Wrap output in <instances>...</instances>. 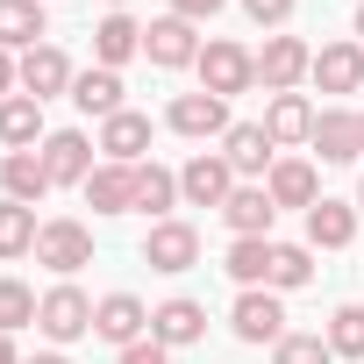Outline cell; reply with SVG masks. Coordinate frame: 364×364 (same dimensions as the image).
<instances>
[{
	"label": "cell",
	"mask_w": 364,
	"mask_h": 364,
	"mask_svg": "<svg viewBox=\"0 0 364 364\" xmlns=\"http://www.w3.org/2000/svg\"><path fill=\"white\" fill-rule=\"evenodd\" d=\"M250 86H257V58H250L243 43H229V36L200 43V93L236 100V93H250Z\"/></svg>",
	"instance_id": "cell-1"
},
{
	"label": "cell",
	"mask_w": 364,
	"mask_h": 364,
	"mask_svg": "<svg viewBox=\"0 0 364 364\" xmlns=\"http://www.w3.org/2000/svg\"><path fill=\"white\" fill-rule=\"evenodd\" d=\"M93 150H100V143H93L86 129H50L36 157H43V171H50V186H86V178H93Z\"/></svg>",
	"instance_id": "cell-2"
},
{
	"label": "cell",
	"mask_w": 364,
	"mask_h": 364,
	"mask_svg": "<svg viewBox=\"0 0 364 364\" xmlns=\"http://www.w3.org/2000/svg\"><path fill=\"white\" fill-rule=\"evenodd\" d=\"M36 328H43L50 343H79V336H93V300H86V293L65 279V286H50V293H43Z\"/></svg>",
	"instance_id": "cell-3"
},
{
	"label": "cell",
	"mask_w": 364,
	"mask_h": 364,
	"mask_svg": "<svg viewBox=\"0 0 364 364\" xmlns=\"http://www.w3.org/2000/svg\"><path fill=\"white\" fill-rule=\"evenodd\" d=\"M307 72H314V50H307L300 36H264V50H257V79H264V93H293Z\"/></svg>",
	"instance_id": "cell-4"
},
{
	"label": "cell",
	"mask_w": 364,
	"mask_h": 364,
	"mask_svg": "<svg viewBox=\"0 0 364 364\" xmlns=\"http://www.w3.org/2000/svg\"><path fill=\"white\" fill-rule=\"evenodd\" d=\"M36 264H50L58 279H72L79 264H93V229H86V222H43V236H36Z\"/></svg>",
	"instance_id": "cell-5"
},
{
	"label": "cell",
	"mask_w": 364,
	"mask_h": 364,
	"mask_svg": "<svg viewBox=\"0 0 364 364\" xmlns=\"http://www.w3.org/2000/svg\"><path fill=\"white\" fill-rule=\"evenodd\" d=\"M93 336L114 343V350H129V343L150 336V307L136 293H107V300H93Z\"/></svg>",
	"instance_id": "cell-6"
},
{
	"label": "cell",
	"mask_w": 364,
	"mask_h": 364,
	"mask_svg": "<svg viewBox=\"0 0 364 364\" xmlns=\"http://www.w3.org/2000/svg\"><path fill=\"white\" fill-rule=\"evenodd\" d=\"M143 264H150V272H193V264H200V236H193V222H150V236H143Z\"/></svg>",
	"instance_id": "cell-7"
},
{
	"label": "cell",
	"mask_w": 364,
	"mask_h": 364,
	"mask_svg": "<svg viewBox=\"0 0 364 364\" xmlns=\"http://www.w3.org/2000/svg\"><path fill=\"white\" fill-rule=\"evenodd\" d=\"M143 58H150L157 72L200 65V36H193V22H178V15H157V22L143 29Z\"/></svg>",
	"instance_id": "cell-8"
},
{
	"label": "cell",
	"mask_w": 364,
	"mask_h": 364,
	"mask_svg": "<svg viewBox=\"0 0 364 364\" xmlns=\"http://www.w3.org/2000/svg\"><path fill=\"white\" fill-rule=\"evenodd\" d=\"M164 122H171L178 136H193V143H208V136H229V129H236L222 93H178V100L164 107Z\"/></svg>",
	"instance_id": "cell-9"
},
{
	"label": "cell",
	"mask_w": 364,
	"mask_h": 364,
	"mask_svg": "<svg viewBox=\"0 0 364 364\" xmlns=\"http://www.w3.org/2000/svg\"><path fill=\"white\" fill-rule=\"evenodd\" d=\"M229 328L243 336V343H279L286 336V307H279V293L264 286H250V293H236V307H229Z\"/></svg>",
	"instance_id": "cell-10"
},
{
	"label": "cell",
	"mask_w": 364,
	"mask_h": 364,
	"mask_svg": "<svg viewBox=\"0 0 364 364\" xmlns=\"http://www.w3.org/2000/svg\"><path fill=\"white\" fill-rule=\"evenodd\" d=\"M229 193H236V171H229V157H193L186 171H178V200H193V208H229Z\"/></svg>",
	"instance_id": "cell-11"
},
{
	"label": "cell",
	"mask_w": 364,
	"mask_h": 364,
	"mask_svg": "<svg viewBox=\"0 0 364 364\" xmlns=\"http://www.w3.org/2000/svg\"><path fill=\"white\" fill-rule=\"evenodd\" d=\"M72 58L58 50V43H36V50H22V93L29 100H58V93H72Z\"/></svg>",
	"instance_id": "cell-12"
},
{
	"label": "cell",
	"mask_w": 364,
	"mask_h": 364,
	"mask_svg": "<svg viewBox=\"0 0 364 364\" xmlns=\"http://www.w3.org/2000/svg\"><path fill=\"white\" fill-rule=\"evenodd\" d=\"M272 150H279V143L264 136V122H236V129L222 136V157H229L236 178H272V164H279Z\"/></svg>",
	"instance_id": "cell-13"
},
{
	"label": "cell",
	"mask_w": 364,
	"mask_h": 364,
	"mask_svg": "<svg viewBox=\"0 0 364 364\" xmlns=\"http://www.w3.org/2000/svg\"><path fill=\"white\" fill-rule=\"evenodd\" d=\"M307 143L321 150V164H357V157H364V136H357V114H350V107H321Z\"/></svg>",
	"instance_id": "cell-14"
},
{
	"label": "cell",
	"mask_w": 364,
	"mask_h": 364,
	"mask_svg": "<svg viewBox=\"0 0 364 364\" xmlns=\"http://www.w3.org/2000/svg\"><path fill=\"white\" fill-rule=\"evenodd\" d=\"M79 193L93 215H136V164H93V178Z\"/></svg>",
	"instance_id": "cell-15"
},
{
	"label": "cell",
	"mask_w": 364,
	"mask_h": 364,
	"mask_svg": "<svg viewBox=\"0 0 364 364\" xmlns=\"http://www.w3.org/2000/svg\"><path fill=\"white\" fill-rule=\"evenodd\" d=\"M150 336L164 350H186V343L208 336V307L200 300H164V307H150Z\"/></svg>",
	"instance_id": "cell-16"
},
{
	"label": "cell",
	"mask_w": 364,
	"mask_h": 364,
	"mask_svg": "<svg viewBox=\"0 0 364 364\" xmlns=\"http://www.w3.org/2000/svg\"><path fill=\"white\" fill-rule=\"evenodd\" d=\"M100 150H107V164H143V150H150V114H136V107L107 114V122H100Z\"/></svg>",
	"instance_id": "cell-17"
},
{
	"label": "cell",
	"mask_w": 364,
	"mask_h": 364,
	"mask_svg": "<svg viewBox=\"0 0 364 364\" xmlns=\"http://www.w3.org/2000/svg\"><path fill=\"white\" fill-rule=\"evenodd\" d=\"M307 79H314L321 93H357V86H364V50H357V43H321Z\"/></svg>",
	"instance_id": "cell-18"
},
{
	"label": "cell",
	"mask_w": 364,
	"mask_h": 364,
	"mask_svg": "<svg viewBox=\"0 0 364 364\" xmlns=\"http://www.w3.org/2000/svg\"><path fill=\"white\" fill-rule=\"evenodd\" d=\"M0 193H8V200H22V208H36V200L50 193L43 157H36V150H8V157H0Z\"/></svg>",
	"instance_id": "cell-19"
},
{
	"label": "cell",
	"mask_w": 364,
	"mask_h": 364,
	"mask_svg": "<svg viewBox=\"0 0 364 364\" xmlns=\"http://www.w3.org/2000/svg\"><path fill=\"white\" fill-rule=\"evenodd\" d=\"M264 136H272L279 150H286V143H307V136H314V100H307V93H272Z\"/></svg>",
	"instance_id": "cell-20"
},
{
	"label": "cell",
	"mask_w": 364,
	"mask_h": 364,
	"mask_svg": "<svg viewBox=\"0 0 364 364\" xmlns=\"http://www.w3.org/2000/svg\"><path fill=\"white\" fill-rule=\"evenodd\" d=\"M350 236H357V208L321 193V200L307 208V250H343Z\"/></svg>",
	"instance_id": "cell-21"
},
{
	"label": "cell",
	"mask_w": 364,
	"mask_h": 364,
	"mask_svg": "<svg viewBox=\"0 0 364 364\" xmlns=\"http://www.w3.org/2000/svg\"><path fill=\"white\" fill-rule=\"evenodd\" d=\"M50 36L43 0H0V50H36Z\"/></svg>",
	"instance_id": "cell-22"
},
{
	"label": "cell",
	"mask_w": 364,
	"mask_h": 364,
	"mask_svg": "<svg viewBox=\"0 0 364 364\" xmlns=\"http://www.w3.org/2000/svg\"><path fill=\"white\" fill-rule=\"evenodd\" d=\"M264 193H272V208H314V200H321V193H314V164H307V157H279L272 178H264Z\"/></svg>",
	"instance_id": "cell-23"
},
{
	"label": "cell",
	"mask_w": 364,
	"mask_h": 364,
	"mask_svg": "<svg viewBox=\"0 0 364 364\" xmlns=\"http://www.w3.org/2000/svg\"><path fill=\"white\" fill-rule=\"evenodd\" d=\"M0 143L8 150H36L43 143V100H29V93L0 100Z\"/></svg>",
	"instance_id": "cell-24"
},
{
	"label": "cell",
	"mask_w": 364,
	"mask_h": 364,
	"mask_svg": "<svg viewBox=\"0 0 364 364\" xmlns=\"http://www.w3.org/2000/svg\"><path fill=\"white\" fill-rule=\"evenodd\" d=\"M72 107H79V114H100V122H107V114H122V79H114L107 65L79 72V79H72Z\"/></svg>",
	"instance_id": "cell-25"
},
{
	"label": "cell",
	"mask_w": 364,
	"mask_h": 364,
	"mask_svg": "<svg viewBox=\"0 0 364 364\" xmlns=\"http://www.w3.org/2000/svg\"><path fill=\"white\" fill-rule=\"evenodd\" d=\"M272 215H279V208H272V193H264V186H236V193H229V208H222V222H229L236 236H272Z\"/></svg>",
	"instance_id": "cell-26"
},
{
	"label": "cell",
	"mask_w": 364,
	"mask_h": 364,
	"mask_svg": "<svg viewBox=\"0 0 364 364\" xmlns=\"http://www.w3.org/2000/svg\"><path fill=\"white\" fill-rule=\"evenodd\" d=\"M36 236H43L36 208H22V200H0V264L29 257V250H36Z\"/></svg>",
	"instance_id": "cell-27"
},
{
	"label": "cell",
	"mask_w": 364,
	"mask_h": 364,
	"mask_svg": "<svg viewBox=\"0 0 364 364\" xmlns=\"http://www.w3.org/2000/svg\"><path fill=\"white\" fill-rule=\"evenodd\" d=\"M136 50H143V29H136L129 15H107V22H93V58H100L107 72H114V65H129Z\"/></svg>",
	"instance_id": "cell-28"
},
{
	"label": "cell",
	"mask_w": 364,
	"mask_h": 364,
	"mask_svg": "<svg viewBox=\"0 0 364 364\" xmlns=\"http://www.w3.org/2000/svg\"><path fill=\"white\" fill-rule=\"evenodd\" d=\"M229 279L250 293V286H272V236H236L229 243Z\"/></svg>",
	"instance_id": "cell-29"
},
{
	"label": "cell",
	"mask_w": 364,
	"mask_h": 364,
	"mask_svg": "<svg viewBox=\"0 0 364 364\" xmlns=\"http://www.w3.org/2000/svg\"><path fill=\"white\" fill-rule=\"evenodd\" d=\"M171 200H178V171H164V164H136V215L171 222V215H164Z\"/></svg>",
	"instance_id": "cell-30"
},
{
	"label": "cell",
	"mask_w": 364,
	"mask_h": 364,
	"mask_svg": "<svg viewBox=\"0 0 364 364\" xmlns=\"http://www.w3.org/2000/svg\"><path fill=\"white\" fill-rule=\"evenodd\" d=\"M314 279V250L307 243H272V293H293Z\"/></svg>",
	"instance_id": "cell-31"
},
{
	"label": "cell",
	"mask_w": 364,
	"mask_h": 364,
	"mask_svg": "<svg viewBox=\"0 0 364 364\" xmlns=\"http://www.w3.org/2000/svg\"><path fill=\"white\" fill-rule=\"evenodd\" d=\"M36 307H43V300H36V293H29L22 279H0V336L29 328V321H36Z\"/></svg>",
	"instance_id": "cell-32"
},
{
	"label": "cell",
	"mask_w": 364,
	"mask_h": 364,
	"mask_svg": "<svg viewBox=\"0 0 364 364\" xmlns=\"http://www.w3.org/2000/svg\"><path fill=\"white\" fill-rule=\"evenodd\" d=\"M328 350H336V357H364V307H357V300L328 314Z\"/></svg>",
	"instance_id": "cell-33"
},
{
	"label": "cell",
	"mask_w": 364,
	"mask_h": 364,
	"mask_svg": "<svg viewBox=\"0 0 364 364\" xmlns=\"http://www.w3.org/2000/svg\"><path fill=\"white\" fill-rule=\"evenodd\" d=\"M272 364H336V350H328V336H279Z\"/></svg>",
	"instance_id": "cell-34"
},
{
	"label": "cell",
	"mask_w": 364,
	"mask_h": 364,
	"mask_svg": "<svg viewBox=\"0 0 364 364\" xmlns=\"http://www.w3.org/2000/svg\"><path fill=\"white\" fill-rule=\"evenodd\" d=\"M243 15H250L257 29H286V22H293V0H243Z\"/></svg>",
	"instance_id": "cell-35"
},
{
	"label": "cell",
	"mask_w": 364,
	"mask_h": 364,
	"mask_svg": "<svg viewBox=\"0 0 364 364\" xmlns=\"http://www.w3.org/2000/svg\"><path fill=\"white\" fill-rule=\"evenodd\" d=\"M114 364H171V350H164L157 336H143V343H129V350H122Z\"/></svg>",
	"instance_id": "cell-36"
},
{
	"label": "cell",
	"mask_w": 364,
	"mask_h": 364,
	"mask_svg": "<svg viewBox=\"0 0 364 364\" xmlns=\"http://www.w3.org/2000/svg\"><path fill=\"white\" fill-rule=\"evenodd\" d=\"M222 8H229V0H171L178 22H208V15H222Z\"/></svg>",
	"instance_id": "cell-37"
},
{
	"label": "cell",
	"mask_w": 364,
	"mask_h": 364,
	"mask_svg": "<svg viewBox=\"0 0 364 364\" xmlns=\"http://www.w3.org/2000/svg\"><path fill=\"white\" fill-rule=\"evenodd\" d=\"M15 79H22V65H15V58H8V50H0V100H15V93H8V86H15Z\"/></svg>",
	"instance_id": "cell-38"
},
{
	"label": "cell",
	"mask_w": 364,
	"mask_h": 364,
	"mask_svg": "<svg viewBox=\"0 0 364 364\" xmlns=\"http://www.w3.org/2000/svg\"><path fill=\"white\" fill-rule=\"evenodd\" d=\"M0 364H22V357H15V336H0Z\"/></svg>",
	"instance_id": "cell-39"
},
{
	"label": "cell",
	"mask_w": 364,
	"mask_h": 364,
	"mask_svg": "<svg viewBox=\"0 0 364 364\" xmlns=\"http://www.w3.org/2000/svg\"><path fill=\"white\" fill-rule=\"evenodd\" d=\"M29 364H72V357H58V350H36V357H29Z\"/></svg>",
	"instance_id": "cell-40"
},
{
	"label": "cell",
	"mask_w": 364,
	"mask_h": 364,
	"mask_svg": "<svg viewBox=\"0 0 364 364\" xmlns=\"http://www.w3.org/2000/svg\"><path fill=\"white\" fill-rule=\"evenodd\" d=\"M357 36H364V0H357Z\"/></svg>",
	"instance_id": "cell-41"
},
{
	"label": "cell",
	"mask_w": 364,
	"mask_h": 364,
	"mask_svg": "<svg viewBox=\"0 0 364 364\" xmlns=\"http://www.w3.org/2000/svg\"><path fill=\"white\" fill-rule=\"evenodd\" d=\"M107 8H114V15H122V8H129V0H107Z\"/></svg>",
	"instance_id": "cell-42"
},
{
	"label": "cell",
	"mask_w": 364,
	"mask_h": 364,
	"mask_svg": "<svg viewBox=\"0 0 364 364\" xmlns=\"http://www.w3.org/2000/svg\"><path fill=\"white\" fill-rule=\"evenodd\" d=\"M357 208H364V178H357Z\"/></svg>",
	"instance_id": "cell-43"
},
{
	"label": "cell",
	"mask_w": 364,
	"mask_h": 364,
	"mask_svg": "<svg viewBox=\"0 0 364 364\" xmlns=\"http://www.w3.org/2000/svg\"><path fill=\"white\" fill-rule=\"evenodd\" d=\"M357 136H364V114H357Z\"/></svg>",
	"instance_id": "cell-44"
}]
</instances>
